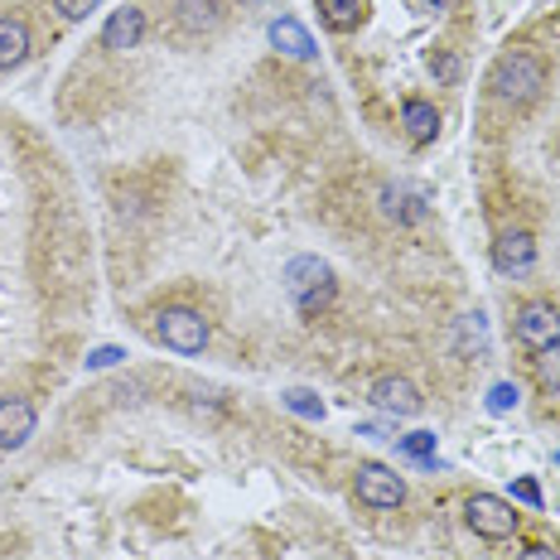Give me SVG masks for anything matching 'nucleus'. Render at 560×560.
Wrapping results in <instances>:
<instances>
[{
    "label": "nucleus",
    "instance_id": "6",
    "mask_svg": "<svg viewBox=\"0 0 560 560\" xmlns=\"http://www.w3.org/2000/svg\"><path fill=\"white\" fill-rule=\"evenodd\" d=\"M512 334H517L522 348H532V353H546V348L560 343V310L551 300H532V305L517 310V319H512Z\"/></svg>",
    "mask_w": 560,
    "mask_h": 560
},
{
    "label": "nucleus",
    "instance_id": "20",
    "mask_svg": "<svg viewBox=\"0 0 560 560\" xmlns=\"http://www.w3.org/2000/svg\"><path fill=\"white\" fill-rule=\"evenodd\" d=\"M522 401V392H517V382H498L493 392H488V411H512V406Z\"/></svg>",
    "mask_w": 560,
    "mask_h": 560
},
{
    "label": "nucleus",
    "instance_id": "19",
    "mask_svg": "<svg viewBox=\"0 0 560 560\" xmlns=\"http://www.w3.org/2000/svg\"><path fill=\"white\" fill-rule=\"evenodd\" d=\"M285 406H290V411H295V416H310V420H319L324 416V401H319V396H314V392H285Z\"/></svg>",
    "mask_w": 560,
    "mask_h": 560
},
{
    "label": "nucleus",
    "instance_id": "26",
    "mask_svg": "<svg viewBox=\"0 0 560 560\" xmlns=\"http://www.w3.org/2000/svg\"><path fill=\"white\" fill-rule=\"evenodd\" d=\"M522 560H560V551H556V546H541V541H536V546H527V551H522Z\"/></svg>",
    "mask_w": 560,
    "mask_h": 560
},
{
    "label": "nucleus",
    "instance_id": "23",
    "mask_svg": "<svg viewBox=\"0 0 560 560\" xmlns=\"http://www.w3.org/2000/svg\"><path fill=\"white\" fill-rule=\"evenodd\" d=\"M121 348H97V353H88V372H102V368H116L121 363Z\"/></svg>",
    "mask_w": 560,
    "mask_h": 560
},
{
    "label": "nucleus",
    "instance_id": "1",
    "mask_svg": "<svg viewBox=\"0 0 560 560\" xmlns=\"http://www.w3.org/2000/svg\"><path fill=\"white\" fill-rule=\"evenodd\" d=\"M488 83H493V92L503 102H512V107H527V102H536L546 92V63L532 49H508L493 63Z\"/></svg>",
    "mask_w": 560,
    "mask_h": 560
},
{
    "label": "nucleus",
    "instance_id": "22",
    "mask_svg": "<svg viewBox=\"0 0 560 560\" xmlns=\"http://www.w3.org/2000/svg\"><path fill=\"white\" fill-rule=\"evenodd\" d=\"M512 503L541 508V488H536V478H517V483H512Z\"/></svg>",
    "mask_w": 560,
    "mask_h": 560
},
{
    "label": "nucleus",
    "instance_id": "10",
    "mask_svg": "<svg viewBox=\"0 0 560 560\" xmlns=\"http://www.w3.org/2000/svg\"><path fill=\"white\" fill-rule=\"evenodd\" d=\"M174 25L184 39H203L223 25V0H174Z\"/></svg>",
    "mask_w": 560,
    "mask_h": 560
},
{
    "label": "nucleus",
    "instance_id": "13",
    "mask_svg": "<svg viewBox=\"0 0 560 560\" xmlns=\"http://www.w3.org/2000/svg\"><path fill=\"white\" fill-rule=\"evenodd\" d=\"M401 126H406V136H411V145H430V140L440 136V112H435V102L406 97V102H401Z\"/></svg>",
    "mask_w": 560,
    "mask_h": 560
},
{
    "label": "nucleus",
    "instance_id": "21",
    "mask_svg": "<svg viewBox=\"0 0 560 560\" xmlns=\"http://www.w3.org/2000/svg\"><path fill=\"white\" fill-rule=\"evenodd\" d=\"M97 5H102V0H54V10H58L63 20H88Z\"/></svg>",
    "mask_w": 560,
    "mask_h": 560
},
{
    "label": "nucleus",
    "instance_id": "11",
    "mask_svg": "<svg viewBox=\"0 0 560 560\" xmlns=\"http://www.w3.org/2000/svg\"><path fill=\"white\" fill-rule=\"evenodd\" d=\"M140 39H145V10H136V5L112 10V20L102 25V49L126 54V49H136Z\"/></svg>",
    "mask_w": 560,
    "mask_h": 560
},
{
    "label": "nucleus",
    "instance_id": "3",
    "mask_svg": "<svg viewBox=\"0 0 560 560\" xmlns=\"http://www.w3.org/2000/svg\"><path fill=\"white\" fill-rule=\"evenodd\" d=\"M155 334L160 343L174 348V353H203L208 338H213V329H208V319L189 305H170L155 314Z\"/></svg>",
    "mask_w": 560,
    "mask_h": 560
},
{
    "label": "nucleus",
    "instance_id": "27",
    "mask_svg": "<svg viewBox=\"0 0 560 560\" xmlns=\"http://www.w3.org/2000/svg\"><path fill=\"white\" fill-rule=\"evenodd\" d=\"M556 464H560V450H556Z\"/></svg>",
    "mask_w": 560,
    "mask_h": 560
},
{
    "label": "nucleus",
    "instance_id": "9",
    "mask_svg": "<svg viewBox=\"0 0 560 560\" xmlns=\"http://www.w3.org/2000/svg\"><path fill=\"white\" fill-rule=\"evenodd\" d=\"M493 266L503 276H527L536 266V237H532V232H522V228L503 232V237L493 242Z\"/></svg>",
    "mask_w": 560,
    "mask_h": 560
},
{
    "label": "nucleus",
    "instance_id": "8",
    "mask_svg": "<svg viewBox=\"0 0 560 560\" xmlns=\"http://www.w3.org/2000/svg\"><path fill=\"white\" fill-rule=\"evenodd\" d=\"M39 416L30 396H0V450H25Z\"/></svg>",
    "mask_w": 560,
    "mask_h": 560
},
{
    "label": "nucleus",
    "instance_id": "16",
    "mask_svg": "<svg viewBox=\"0 0 560 560\" xmlns=\"http://www.w3.org/2000/svg\"><path fill=\"white\" fill-rule=\"evenodd\" d=\"M382 213H387L392 223H416V218H425V208H420V198L406 189V184H387V189H382Z\"/></svg>",
    "mask_w": 560,
    "mask_h": 560
},
{
    "label": "nucleus",
    "instance_id": "17",
    "mask_svg": "<svg viewBox=\"0 0 560 560\" xmlns=\"http://www.w3.org/2000/svg\"><path fill=\"white\" fill-rule=\"evenodd\" d=\"M536 382H541L546 396H560V343L536 358Z\"/></svg>",
    "mask_w": 560,
    "mask_h": 560
},
{
    "label": "nucleus",
    "instance_id": "2",
    "mask_svg": "<svg viewBox=\"0 0 560 560\" xmlns=\"http://www.w3.org/2000/svg\"><path fill=\"white\" fill-rule=\"evenodd\" d=\"M285 290L295 295L300 314H319L334 305V271L324 261H314V256H295V261L285 266Z\"/></svg>",
    "mask_w": 560,
    "mask_h": 560
},
{
    "label": "nucleus",
    "instance_id": "12",
    "mask_svg": "<svg viewBox=\"0 0 560 560\" xmlns=\"http://www.w3.org/2000/svg\"><path fill=\"white\" fill-rule=\"evenodd\" d=\"M34 39H30V25L20 15H0V73H15L20 63L30 58Z\"/></svg>",
    "mask_w": 560,
    "mask_h": 560
},
{
    "label": "nucleus",
    "instance_id": "15",
    "mask_svg": "<svg viewBox=\"0 0 560 560\" xmlns=\"http://www.w3.org/2000/svg\"><path fill=\"white\" fill-rule=\"evenodd\" d=\"M368 5L372 0H319V20L334 34H353L368 20Z\"/></svg>",
    "mask_w": 560,
    "mask_h": 560
},
{
    "label": "nucleus",
    "instance_id": "18",
    "mask_svg": "<svg viewBox=\"0 0 560 560\" xmlns=\"http://www.w3.org/2000/svg\"><path fill=\"white\" fill-rule=\"evenodd\" d=\"M401 454L416 464H425V469H435V435H430V430H416V435L401 440Z\"/></svg>",
    "mask_w": 560,
    "mask_h": 560
},
{
    "label": "nucleus",
    "instance_id": "24",
    "mask_svg": "<svg viewBox=\"0 0 560 560\" xmlns=\"http://www.w3.org/2000/svg\"><path fill=\"white\" fill-rule=\"evenodd\" d=\"M454 5L459 0H411V10H420V15H450Z\"/></svg>",
    "mask_w": 560,
    "mask_h": 560
},
{
    "label": "nucleus",
    "instance_id": "5",
    "mask_svg": "<svg viewBox=\"0 0 560 560\" xmlns=\"http://www.w3.org/2000/svg\"><path fill=\"white\" fill-rule=\"evenodd\" d=\"M353 488H358V503H368V508H377V512H392V508L406 503V478L396 474V469H387V464H377V459L358 464Z\"/></svg>",
    "mask_w": 560,
    "mask_h": 560
},
{
    "label": "nucleus",
    "instance_id": "25",
    "mask_svg": "<svg viewBox=\"0 0 560 560\" xmlns=\"http://www.w3.org/2000/svg\"><path fill=\"white\" fill-rule=\"evenodd\" d=\"M430 73H435L440 83H450V78H454V58L450 54H430Z\"/></svg>",
    "mask_w": 560,
    "mask_h": 560
},
{
    "label": "nucleus",
    "instance_id": "14",
    "mask_svg": "<svg viewBox=\"0 0 560 560\" xmlns=\"http://www.w3.org/2000/svg\"><path fill=\"white\" fill-rule=\"evenodd\" d=\"M271 44L285 58H300V63H310V58L319 54V49H314V39H310V30L300 25V20H290V15H280L271 25Z\"/></svg>",
    "mask_w": 560,
    "mask_h": 560
},
{
    "label": "nucleus",
    "instance_id": "7",
    "mask_svg": "<svg viewBox=\"0 0 560 560\" xmlns=\"http://www.w3.org/2000/svg\"><path fill=\"white\" fill-rule=\"evenodd\" d=\"M368 401L377 406V411H387V416H420L425 396H420V387H416L411 377H396V372H387V377L372 382Z\"/></svg>",
    "mask_w": 560,
    "mask_h": 560
},
{
    "label": "nucleus",
    "instance_id": "4",
    "mask_svg": "<svg viewBox=\"0 0 560 560\" xmlns=\"http://www.w3.org/2000/svg\"><path fill=\"white\" fill-rule=\"evenodd\" d=\"M464 522H469L474 536H483V541H508V536L522 527V512L512 508V498L474 493L469 503H464Z\"/></svg>",
    "mask_w": 560,
    "mask_h": 560
}]
</instances>
